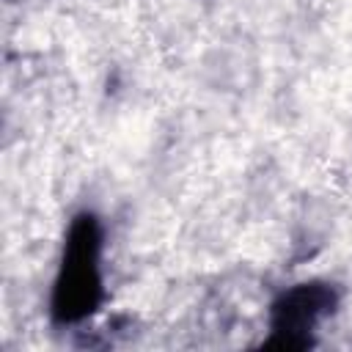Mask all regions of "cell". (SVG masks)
<instances>
[{"label": "cell", "instance_id": "cell-2", "mask_svg": "<svg viewBox=\"0 0 352 352\" xmlns=\"http://www.w3.org/2000/svg\"><path fill=\"white\" fill-rule=\"evenodd\" d=\"M338 292L333 283L308 280L280 292L270 305V336L264 349H308L314 346V330L322 319L336 314Z\"/></svg>", "mask_w": 352, "mask_h": 352}, {"label": "cell", "instance_id": "cell-1", "mask_svg": "<svg viewBox=\"0 0 352 352\" xmlns=\"http://www.w3.org/2000/svg\"><path fill=\"white\" fill-rule=\"evenodd\" d=\"M104 302L102 283V226L91 212L74 214L52 283L50 316L55 324H80Z\"/></svg>", "mask_w": 352, "mask_h": 352}]
</instances>
